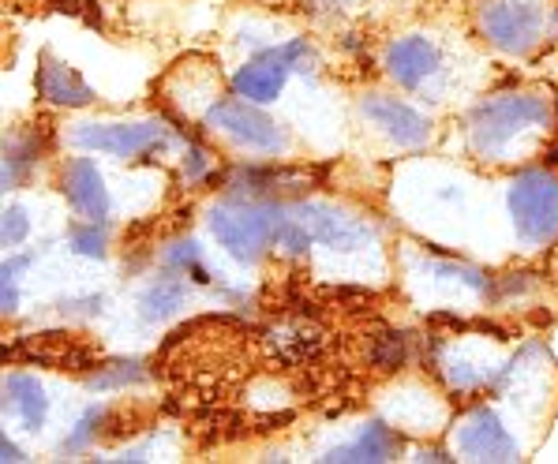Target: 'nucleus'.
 <instances>
[{
  "label": "nucleus",
  "instance_id": "obj_1",
  "mask_svg": "<svg viewBox=\"0 0 558 464\" xmlns=\"http://www.w3.org/2000/svg\"><path fill=\"white\" fill-rule=\"evenodd\" d=\"M547 106L539 98H499L492 106H484L472 120V143L480 154H502L506 146L518 139L521 132L544 124Z\"/></svg>",
  "mask_w": 558,
  "mask_h": 464
},
{
  "label": "nucleus",
  "instance_id": "obj_2",
  "mask_svg": "<svg viewBox=\"0 0 558 464\" xmlns=\"http://www.w3.org/2000/svg\"><path fill=\"white\" fill-rule=\"evenodd\" d=\"M281 221L274 213L259 210V206H221L210 218V232L233 259L252 262L263 255L266 244L278 240Z\"/></svg>",
  "mask_w": 558,
  "mask_h": 464
},
{
  "label": "nucleus",
  "instance_id": "obj_3",
  "mask_svg": "<svg viewBox=\"0 0 558 464\" xmlns=\"http://www.w3.org/2000/svg\"><path fill=\"white\" fill-rule=\"evenodd\" d=\"M510 210L518 232L529 244L558 236V180L547 173H525L510 187Z\"/></svg>",
  "mask_w": 558,
  "mask_h": 464
},
{
  "label": "nucleus",
  "instance_id": "obj_4",
  "mask_svg": "<svg viewBox=\"0 0 558 464\" xmlns=\"http://www.w3.org/2000/svg\"><path fill=\"white\" fill-rule=\"evenodd\" d=\"M539 27H544V15L525 0H499L484 12V34L506 53H525L529 46H536Z\"/></svg>",
  "mask_w": 558,
  "mask_h": 464
},
{
  "label": "nucleus",
  "instance_id": "obj_5",
  "mask_svg": "<svg viewBox=\"0 0 558 464\" xmlns=\"http://www.w3.org/2000/svg\"><path fill=\"white\" fill-rule=\"evenodd\" d=\"M75 143L98 154H117V158H140L166 143V127L158 124H83L75 132Z\"/></svg>",
  "mask_w": 558,
  "mask_h": 464
},
{
  "label": "nucleus",
  "instance_id": "obj_6",
  "mask_svg": "<svg viewBox=\"0 0 558 464\" xmlns=\"http://www.w3.org/2000/svg\"><path fill=\"white\" fill-rule=\"evenodd\" d=\"M210 124L221 127L229 139H236L244 146H255V150H278V143H281L278 124H274L270 117H263L255 106L236 101V98L218 101V106L210 109Z\"/></svg>",
  "mask_w": 558,
  "mask_h": 464
},
{
  "label": "nucleus",
  "instance_id": "obj_7",
  "mask_svg": "<svg viewBox=\"0 0 558 464\" xmlns=\"http://www.w3.org/2000/svg\"><path fill=\"white\" fill-rule=\"evenodd\" d=\"M458 445H461V453L472 461H513V453H518L510 431H506V427L487 408L472 412L465 424H461Z\"/></svg>",
  "mask_w": 558,
  "mask_h": 464
},
{
  "label": "nucleus",
  "instance_id": "obj_8",
  "mask_svg": "<svg viewBox=\"0 0 558 464\" xmlns=\"http://www.w3.org/2000/svg\"><path fill=\"white\" fill-rule=\"evenodd\" d=\"M364 113L375 127H383V132L401 146H420L432 135V124L398 98H367Z\"/></svg>",
  "mask_w": 558,
  "mask_h": 464
},
{
  "label": "nucleus",
  "instance_id": "obj_9",
  "mask_svg": "<svg viewBox=\"0 0 558 464\" xmlns=\"http://www.w3.org/2000/svg\"><path fill=\"white\" fill-rule=\"evenodd\" d=\"M300 225L307 229V236L315 240V244H326L333 247V252H353L367 240V229L356 225L353 218H341V213L326 210V206H307L304 213H300Z\"/></svg>",
  "mask_w": 558,
  "mask_h": 464
},
{
  "label": "nucleus",
  "instance_id": "obj_10",
  "mask_svg": "<svg viewBox=\"0 0 558 464\" xmlns=\"http://www.w3.org/2000/svg\"><path fill=\"white\" fill-rule=\"evenodd\" d=\"M64 195H68V203L75 206V213H83V218H90V221L106 218V210H109L106 184H101V173H98V166H94L90 158H80V161H72V166H68Z\"/></svg>",
  "mask_w": 558,
  "mask_h": 464
},
{
  "label": "nucleus",
  "instance_id": "obj_11",
  "mask_svg": "<svg viewBox=\"0 0 558 464\" xmlns=\"http://www.w3.org/2000/svg\"><path fill=\"white\" fill-rule=\"evenodd\" d=\"M386 68H390V75L401 87H420L427 75H435L439 53H435V46L427 38H401L386 53Z\"/></svg>",
  "mask_w": 558,
  "mask_h": 464
},
{
  "label": "nucleus",
  "instance_id": "obj_12",
  "mask_svg": "<svg viewBox=\"0 0 558 464\" xmlns=\"http://www.w3.org/2000/svg\"><path fill=\"white\" fill-rule=\"evenodd\" d=\"M38 90L46 101H53V106H87L94 98L87 83L75 75V68L60 64V60H41L38 68Z\"/></svg>",
  "mask_w": 558,
  "mask_h": 464
},
{
  "label": "nucleus",
  "instance_id": "obj_13",
  "mask_svg": "<svg viewBox=\"0 0 558 464\" xmlns=\"http://www.w3.org/2000/svg\"><path fill=\"white\" fill-rule=\"evenodd\" d=\"M286 72H289V68L270 53V57L252 60V64L240 68L236 80H233V87H236L240 98H247V101H274L281 94Z\"/></svg>",
  "mask_w": 558,
  "mask_h": 464
},
{
  "label": "nucleus",
  "instance_id": "obj_14",
  "mask_svg": "<svg viewBox=\"0 0 558 464\" xmlns=\"http://www.w3.org/2000/svg\"><path fill=\"white\" fill-rule=\"evenodd\" d=\"M4 398H8V405H12L15 416L23 419V427L38 431V427L46 424V393H41V386L34 382V378L12 375L4 382Z\"/></svg>",
  "mask_w": 558,
  "mask_h": 464
},
{
  "label": "nucleus",
  "instance_id": "obj_15",
  "mask_svg": "<svg viewBox=\"0 0 558 464\" xmlns=\"http://www.w3.org/2000/svg\"><path fill=\"white\" fill-rule=\"evenodd\" d=\"M393 450H398V438L386 431V427H367L356 442L338 445L326 461H390Z\"/></svg>",
  "mask_w": 558,
  "mask_h": 464
},
{
  "label": "nucleus",
  "instance_id": "obj_16",
  "mask_svg": "<svg viewBox=\"0 0 558 464\" xmlns=\"http://www.w3.org/2000/svg\"><path fill=\"white\" fill-rule=\"evenodd\" d=\"M184 296H187L184 281H177V278L154 281V285L143 292L140 307H143V315H147V319H166V315H173L177 307L184 304Z\"/></svg>",
  "mask_w": 558,
  "mask_h": 464
},
{
  "label": "nucleus",
  "instance_id": "obj_17",
  "mask_svg": "<svg viewBox=\"0 0 558 464\" xmlns=\"http://www.w3.org/2000/svg\"><path fill=\"white\" fill-rule=\"evenodd\" d=\"M401 359H405V338H398V333H386L379 345H375V364H379V367H401Z\"/></svg>",
  "mask_w": 558,
  "mask_h": 464
},
{
  "label": "nucleus",
  "instance_id": "obj_18",
  "mask_svg": "<svg viewBox=\"0 0 558 464\" xmlns=\"http://www.w3.org/2000/svg\"><path fill=\"white\" fill-rule=\"evenodd\" d=\"M72 247L80 255H106V236L98 232V221H90V229H75Z\"/></svg>",
  "mask_w": 558,
  "mask_h": 464
},
{
  "label": "nucleus",
  "instance_id": "obj_19",
  "mask_svg": "<svg viewBox=\"0 0 558 464\" xmlns=\"http://www.w3.org/2000/svg\"><path fill=\"white\" fill-rule=\"evenodd\" d=\"M27 229H31L27 213H23L20 206H12V210L4 213V247H20L23 240H27Z\"/></svg>",
  "mask_w": 558,
  "mask_h": 464
},
{
  "label": "nucleus",
  "instance_id": "obj_20",
  "mask_svg": "<svg viewBox=\"0 0 558 464\" xmlns=\"http://www.w3.org/2000/svg\"><path fill=\"white\" fill-rule=\"evenodd\" d=\"M98 424H101V412H90V416L80 424V431L68 438V450H83V445H87L90 438H94V431H98Z\"/></svg>",
  "mask_w": 558,
  "mask_h": 464
},
{
  "label": "nucleus",
  "instance_id": "obj_21",
  "mask_svg": "<svg viewBox=\"0 0 558 464\" xmlns=\"http://www.w3.org/2000/svg\"><path fill=\"white\" fill-rule=\"evenodd\" d=\"M0 453H4V461H23V457H20V450H15V445L8 442V438H4V445H0Z\"/></svg>",
  "mask_w": 558,
  "mask_h": 464
}]
</instances>
